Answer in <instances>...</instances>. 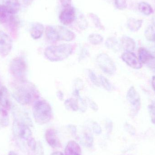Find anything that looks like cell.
Returning <instances> with one entry per match:
<instances>
[{"label": "cell", "mask_w": 155, "mask_h": 155, "mask_svg": "<svg viewBox=\"0 0 155 155\" xmlns=\"http://www.w3.org/2000/svg\"><path fill=\"white\" fill-rule=\"evenodd\" d=\"M44 30L43 25L39 22L34 23L30 30L31 36L34 40L40 39L41 37Z\"/></svg>", "instance_id": "e0dca14e"}, {"label": "cell", "mask_w": 155, "mask_h": 155, "mask_svg": "<svg viewBox=\"0 0 155 155\" xmlns=\"http://www.w3.org/2000/svg\"><path fill=\"white\" fill-rule=\"evenodd\" d=\"M11 15L8 12L4 5H0V23H6L9 21Z\"/></svg>", "instance_id": "cb8c5ba5"}, {"label": "cell", "mask_w": 155, "mask_h": 155, "mask_svg": "<svg viewBox=\"0 0 155 155\" xmlns=\"http://www.w3.org/2000/svg\"><path fill=\"white\" fill-rule=\"evenodd\" d=\"M123 61L129 67L139 70L142 67V63L133 52H125L121 56Z\"/></svg>", "instance_id": "9c48e42d"}, {"label": "cell", "mask_w": 155, "mask_h": 155, "mask_svg": "<svg viewBox=\"0 0 155 155\" xmlns=\"http://www.w3.org/2000/svg\"><path fill=\"white\" fill-rule=\"evenodd\" d=\"M55 29L58 33L59 40L71 41L75 38V34L64 26H58Z\"/></svg>", "instance_id": "7c38bea8"}, {"label": "cell", "mask_w": 155, "mask_h": 155, "mask_svg": "<svg viewBox=\"0 0 155 155\" xmlns=\"http://www.w3.org/2000/svg\"><path fill=\"white\" fill-rule=\"evenodd\" d=\"M88 40L91 44L97 45L103 42L104 38L98 34H92L88 36Z\"/></svg>", "instance_id": "4316f807"}, {"label": "cell", "mask_w": 155, "mask_h": 155, "mask_svg": "<svg viewBox=\"0 0 155 155\" xmlns=\"http://www.w3.org/2000/svg\"><path fill=\"white\" fill-rule=\"evenodd\" d=\"M4 5L11 15L16 14L20 10V4L18 0H8Z\"/></svg>", "instance_id": "ac0fdd59"}, {"label": "cell", "mask_w": 155, "mask_h": 155, "mask_svg": "<svg viewBox=\"0 0 155 155\" xmlns=\"http://www.w3.org/2000/svg\"><path fill=\"white\" fill-rule=\"evenodd\" d=\"M87 101H88V104H89V106L93 110L95 111H97L98 109V106L94 102L93 100L88 99V98L87 99Z\"/></svg>", "instance_id": "e575fe53"}, {"label": "cell", "mask_w": 155, "mask_h": 155, "mask_svg": "<svg viewBox=\"0 0 155 155\" xmlns=\"http://www.w3.org/2000/svg\"><path fill=\"white\" fill-rule=\"evenodd\" d=\"M1 87H0V88H1Z\"/></svg>", "instance_id": "ee69618b"}, {"label": "cell", "mask_w": 155, "mask_h": 155, "mask_svg": "<svg viewBox=\"0 0 155 155\" xmlns=\"http://www.w3.org/2000/svg\"><path fill=\"white\" fill-rule=\"evenodd\" d=\"M126 98L136 114L141 108V97L134 86H131L127 93Z\"/></svg>", "instance_id": "ba28073f"}, {"label": "cell", "mask_w": 155, "mask_h": 155, "mask_svg": "<svg viewBox=\"0 0 155 155\" xmlns=\"http://www.w3.org/2000/svg\"><path fill=\"white\" fill-rule=\"evenodd\" d=\"M105 46L108 49L115 51H118L120 47L117 40L114 37L108 38L106 41Z\"/></svg>", "instance_id": "d4e9b609"}, {"label": "cell", "mask_w": 155, "mask_h": 155, "mask_svg": "<svg viewBox=\"0 0 155 155\" xmlns=\"http://www.w3.org/2000/svg\"><path fill=\"white\" fill-rule=\"evenodd\" d=\"M33 114L35 122L38 124H47L52 117L51 107L45 100H37L33 107Z\"/></svg>", "instance_id": "7a4b0ae2"}, {"label": "cell", "mask_w": 155, "mask_h": 155, "mask_svg": "<svg viewBox=\"0 0 155 155\" xmlns=\"http://www.w3.org/2000/svg\"><path fill=\"white\" fill-rule=\"evenodd\" d=\"M88 54V53L87 50H86V49H83V50H82V52H81V54L80 55V58H79V59H80V60L82 59H84V58H85V57L87 56Z\"/></svg>", "instance_id": "8d00e7d4"}, {"label": "cell", "mask_w": 155, "mask_h": 155, "mask_svg": "<svg viewBox=\"0 0 155 155\" xmlns=\"http://www.w3.org/2000/svg\"><path fill=\"white\" fill-rule=\"evenodd\" d=\"M45 35L46 38L52 42L59 41V36L56 29L51 25L46 26L45 29Z\"/></svg>", "instance_id": "ffe728a7"}, {"label": "cell", "mask_w": 155, "mask_h": 155, "mask_svg": "<svg viewBox=\"0 0 155 155\" xmlns=\"http://www.w3.org/2000/svg\"><path fill=\"white\" fill-rule=\"evenodd\" d=\"M145 36L149 41L155 43V17L153 18L152 24L145 30Z\"/></svg>", "instance_id": "44dd1931"}, {"label": "cell", "mask_w": 155, "mask_h": 155, "mask_svg": "<svg viewBox=\"0 0 155 155\" xmlns=\"http://www.w3.org/2000/svg\"><path fill=\"white\" fill-rule=\"evenodd\" d=\"M152 84L153 89L155 92V76H153L152 77Z\"/></svg>", "instance_id": "60d3db41"}, {"label": "cell", "mask_w": 155, "mask_h": 155, "mask_svg": "<svg viewBox=\"0 0 155 155\" xmlns=\"http://www.w3.org/2000/svg\"><path fill=\"white\" fill-rule=\"evenodd\" d=\"M78 100L74 98H68L64 102V105L68 110L73 111H77L79 109Z\"/></svg>", "instance_id": "7402d4cb"}, {"label": "cell", "mask_w": 155, "mask_h": 155, "mask_svg": "<svg viewBox=\"0 0 155 155\" xmlns=\"http://www.w3.org/2000/svg\"><path fill=\"white\" fill-rule=\"evenodd\" d=\"M88 15L97 28L102 31H104L105 30L104 26L102 24L100 18L96 14L93 13H90Z\"/></svg>", "instance_id": "484cf974"}, {"label": "cell", "mask_w": 155, "mask_h": 155, "mask_svg": "<svg viewBox=\"0 0 155 155\" xmlns=\"http://www.w3.org/2000/svg\"><path fill=\"white\" fill-rule=\"evenodd\" d=\"M8 155H18L15 152H14V151H10L9 153V154H8Z\"/></svg>", "instance_id": "7bdbcfd3"}, {"label": "cell", "mask_w": 155, "mask_h": 155, "mask_svg": "<svg viewBox=\"0 0 155 155\" xmlns=\"http://www.w3.org/2000/svg\"><path fill=\"white\" fill-rule=\"evenodd\" d=\"M12 101L10 93L5 87L0 88V105L6 110L10 109L12 106Z\"/></svg>", "instance_id": "4fadbf2b"}, {"label": "cell", "mask_w": 155, "mask_h": 155, "mask_svg": "<svg viewBox=\"0 0 155 155\" xmlns=\"http://www.w3.org/2000/svg\"><path fill=\"white\" fill-rule=\"evenodd\" d=\"M60 2L64 8L71 6L72 0H60Z\"/></svg>", "instance_id": "d590c367"}, {"label": "cell", "mask_w": 155, "mask_h": 155, "mask_svg": "<svg viewBox=\"0 0 155 155\" xmlns=\"http://www.w3.org/2000/svg\"><path fill=\"white\" fill-rule=\"evenodd\" d=\"M22 1L25 4L29 5L32 3L34 0H22Z\"/></svg>", "instance_id": "ab89813d"}, {"label": "cell", "mask_w": 155, "mask_h": 155, "mask_svg": "<svg viewBox=\"0 0 155 155\" xmlns=\"http://www.w3.org/2000/svg\"><path fill=\"white\" fill-rule=\"evenodd\" d=\"M27 70V64L22 57H15L10 63V72L18 82L26 81Z\"/></svg>", "instance_id": "277c9868"}, {"label": "cell", "mask_w": 155, "mask_h": 155, "mask_svg": "<svg viewBox=\"0 0 155 155\" xmlns=\"http://www.w3.org/2000/svg\"><path fill=\"white\" fill-rule=\"evenodd\" d=\"M138 8L139 11L144 15H150L153 12V10L151 5L145 2L139 3Z\"/></svg>", "instance_id": "603a6c76"}, {"label": "cell", "mask_w": 155, "mask_h": 155, "mask_svg": "<svg viewBox=\"0 0 155 155\" xmlns=\"http://www.w3.org/2000/svg\"><path fill=\"white\" fill-rule=\"evenodd\" d=\"M65 155H81L80 146L75 141L68 142L64 150Z\"/></svg>", "instance_id": "2e32d148"}, {"label": "cell", "mask_w": 155, "mask_h": 155, "mask_svg": "<svg viewBox=\"0 0 155 155\" xmlns=\"http://www.w3.org/2000/svg\"><path fill=\"white\" fill-rule=\"evenodd\" d=\"M143 20L130 18L127 21V26L132 32L137 31L142 27Z\"/></svg>", "instance_id": "d6986e66"}, {"label": "cell", "mask_w": 155, "mask_h": 155, "mask_svg": "<svg viewBox=\"0 0 155 155\" xmlns=\"http://www.w3.org/2000/svg\"><path fill=\"white\" fill-rule=\"evenodd\" d=\"M73 50L72 46L67 44L51 45L45 49L44 54L46 59L51 61H61L71 55Z\"/></svg>", "instance_id": "3957f363"}, {"label": "cell", "mask_w": 155, "mask_h": 155, "mask_svg": "<svg viewBox=\"0 0 155 155\" xmlns=\"http://www.w3.org/2000/svg\"><path fill=\"white\" fill-rule=\"evenodd\" d=\"M121 46L125 52H133L136 47V44L131 37L124 36L121 39Z\"/></svg>", "instance_id": "9a60e30c"}, {"label": "cell", "mask_w": 155, "mask_h": 155, "mask_svg": "<svg viewBox=\"0 0 155 155\" xmlns=\"http://www.w3.org/2000/svg\"><path fill=\"white\" fill-rule=\"evenodd\" d=\"M96 62L100 69L106 74L112 75L115 73L117 70L115 64L107 54L104 53L98 54L96 58Z\"/></svg>", "instance_id": "5b68a950"}, {"label": "cell", "mask_w": 155, "mask_h": 155, "mask_svg": "<svg viewBox=\"0 0 155 155\" xmlns=\"http://www.w3.org/2000/svg\"><path fill=\"white\" fill-rule=\"evenodd\" d=\"M100 84L103 86L105 89L108 92H111L114 89V86L110 81L103 75H100L99 76Z\"/></svg>", "instance_id": "83f0119b"}, {"label": "cell", "mask_w": 155, "mask_h": 155, "mask_svg": "<svg viewBox=\"0 0 155 155\" xmlns=\"http://www.w3.org/2000/svg\"><path fill=\"white\" fill-rule=\"evenodd\" d=\"M13 130L21 139L27 141L32 137V133L29 127L24 123L18 120L14 122Z\"/></svg>", "instance_id": "8992f818"}, {"label": "cell", "mask_w": 155, "mask_h": 155, "mask_svg": "<svg viewBox=\"0 0 155 155\" xmlns=\"http://www.w3.org/2000/svg\"><path fill=\"white\" fill-rule=\"evenodd\" d=\"M115 5L119 10H125L127 7V0H114Z\"/></svg>", "instance_id": "1f68e13d"}, {"label": "cell", "mask_w": 155, "mask_h": 155, "mask_svg": "<svg viewBox=\"0 0 155 155\" xmlns=\"http://www.w3.org/2000/svg\"><path fill=\"white\" fill-rule=\"evenodd\" d=\"M77 24L82 30H86L88 27V23L83 15H79L77 19Z\"/></svg>", "instance_id": "f546056e"}, {"label": "cell", "mask_w": 155, "mask_h": 155, "mask_svg": "<svg viewBox=\"0 0 155 155\" xmlns=\"http://www.w3.org/2000/svg\"><path fill=\"white\" fill-rule=\"evenodd\" d=\"M56 94H57V97H58V98H59L60 100L62 101V100H63L64 96V94L61 91H60V90L58 91V92H57Z\"/></svg>", "instance_id": "74e56055"}, {"label": "cell", "mask_w": 155, "mask_h": 155, "mask_svg": "<svg viewBox=\"0 0 155 155\" xmlns=\"http://www.w3.org/2000/svg\"><path fill=\"white\" fill-rule=\"evenodd\" d=\"M88 76L91 80V82L94 85L97 86H100V81L97 77L95 73L93 70H89L88 71Z\"/></svg>", "instance_id": "4dcf8cb0"}, {"label": "cell", "mask_w": 155, "mask_h": 155, "mask_svg": "<svg viewBox=\"0 0 155 155\" xmlns=\"http://www.w3.org/2000/svg\"><path fill=\"white\" fill-rule=\"evenodd\" d=\"M51 155H64L61 152H55L52 153Z\"/></svg>", "instance_id": "b9f144b4"}, {"label": "cell", "mask_w": 155, "mask_h": 155, "mask_svg": "<svg viewBox=\"0 0 155 155\" xmlns=\"http://www.w3.org/2000/svg\"><path fill=\"white\" fill-rule=\"evenodd\" d=\"M12 95L17 103L26 105L38 97V92L34 85L25 81L18 82V84L14 86Z\"/></svg>", "instance_id": "6da1fadb"}, {"label": "cell", "mask_w": 155, "mask_h": 155, "mask_svg": "<svg viewBox=\"0 0 155 155\" xmlns=\"http://www.w3.org/2000/svg\"><path fill=\"white\" fill-rule=\"evenodd\" d=\"M139 60L142 64H148L151 62L154 56L147 49L140 47L138 50Z\"/></svg>", "instance_id": "5bb4252c"}, {"label": "cell", "mask_w": 155, "mask_h": 155, "mask_svg": "<svg viewBox=\"0 0 155 155\" xmlns=\"http://www.w3.org/2000/svg\"><path fill=\"white\" fill-rule=\"evenodd\" d=\"M28 146L32 151H35L36 149V143L33 137H32L27 141Z\"/></svg>", "instance_id": "836d02e7"}, {"label": "cell", "mask_w": 155, "mask_h": 155, "mask_svg": "<svg viewBox=\"0 0 155 155\" xmlns=\"http://www.w3.org/2000/svg\"><path fill=\"white\" fill-rule=\"evenodd\" d=\"M0 119L1 123L2 125L7 126L9 122V118L6 109L4 108L0 109Z\"/></svg>", "instance_id": "f1b7e54d"}, {"label": "cell", "mask_w": 155, "mask_h": 155, "mask_svg": "<svg viewBox=\"0 0 155 155\" xmlns=\"http://www.w3.org/2000/svg\"><path fill=\"white\" fill-rule=\"evenodd\" d=\"M45 138L48 144L53 148L61 147L60 140L58 139L55 130L52 128L47 129L45 132Z\"/></svg>", "instance_id": "8fae6325"}, {"label": "cell", "mask_w": 155, "mask_h": 155, "mask_svg": "<svg viewBox=\"0 0 155 155\" xmlns=\"http://www.w3.org/2000/svg\"><path fill=\"white\" fill-rule=\"evenodd\" d=\"M12 47L13 41L11 37L3 31H0V55L3 58L8 56Z\"/></svg>", "instance_id": "52a82bcc"}, {"label": "cell", "mask_w": 155, "mask_h": 155, "mask_svg": "<svg viewBox=\"0 0 155 155\" xmlns=\"http://www.w3.org/2000/svg\"><path fill=\"white\" fill-rule=\"evenodd\" d=\"M149 65L155 71V57L153 59V61H151V62L149 64Z\"/></svg>", "instance_id": "f35d334b"}, {"label": "cell", "mask_w": 155, "mask_h": 155, "mask_svg": "<svg viewBox=\"0 0 155 155\" xmlns=\"http://www.w3.org/2000/svg\"><path fill=\"white\" fill-rule=\"evenodd\" d=\"M148 111L150 114L151 121L153 124H155V104H151L148 106Z\"/></svg>", "instance_id": "d6a6232c"}, {"label": "cell", "mask_w": 155, "mask_h": 155, "mask_svg": "<svg viewBox=\"0 0 155 155\" xmlns=\"http://www.w3.org/2000/svg\"><path fill=\"white\" fill-rule=\"evenodd\" d=\"M75 18V10L72 6L64 8L59 15L60 21L64 25L71 24L74 21Z\"/></svg>", "instance_id": "30bf717a"}]
</instances>
